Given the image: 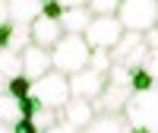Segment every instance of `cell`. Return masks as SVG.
I'll return each instance as SVG.
<instances>
[{"label": "cell", "mask_w": 158, "mask_h": 133, "mask_svg": "<svg viewBox=\"0 0 158 133\" xmlns=\"http://www.w3.org/2000/svg\"><path fill=\"white\" fill-rule=\"evenodd\" d=\"M130 79H133V73H130L123 63H114L111 66L108 86H104V92L92 101L95 114H123L127 101L133 98V86H130Z\"/></svg>", "instance_id": "1"}, {"label": "cell", "mask_w": 158, "mask_h": 133, "mask_svg": "<svg viewBox=\"0 0 158 133\" xmlns=\"http://www.w3.org/2000/svg\"><path fill=\"white\" fill-rule=\"evenodd\" d=\"M89 57H92V48L85 45L82 35H63L60 41L51 48V63H54V70L63 73V76H76L79 70H85Z\"/></svg>", "instance_id": "2"}, {"label": "cell", "mask_w": 158, "mask_h": 133, "mask_svg": "<svg viewBox=\"0 0 158 133\" xmlns=\"http://www.w3.org/2000/svg\"><path fill=\"white\" fill-rule=\"evenodd\" d=\"M117 19H120L123 32L146 35L149 29L158 25V0H120Z\"/></svg>", "instance_id": "3"}, {"label": "cell", "mask_w": 158, "mask_h": 133, "mask_svg": "<svg viewBox=\"0 0 158 133\" xmlns=\"http://www.w3.org/2000/svg\"><path fill=\"white\" fill-rule=\"evenodd\" d=\"M32 98L41 105V108L60 111L63 105L73 98V92H70V76L51 70L48 76H41V79H35V83H32Z\"/></svg>", "instance_id": "4"}, {"label": "cell", "mask_w": 158, "mask_h": 133, "mask_svg": "<svg viewBox=\"0 0 158 133\" xmlns=\"http://www.w3.org/2000/svg\"><path fill=\"white\" fill-rule=\"evenodd\" d=\"M123 117L130 121L133 130H146V133H158V89L139 92L127 101Z\"/></svg>", "instance_id": "5"}, {"label": "cell", "mask_w": 158, "mask_h": 133, "mask_svg": "<svg viewBox=\"0 0 158 133\" xmlns=\"http://www.w3.org/2000/svg\"><path fill=\"white\" fill-rule=\"evenodd\" d=\"M82 38L92 51H114V45L123 38V25L117 16H92V25Z\"/></svg>", "instance_id": "6"}, {"label": "cell", "mask_w": 158, "mask_h": 133, "mask_svg": "<svg viewBox=\"0 0 158 133\" xmlns=\"http://www.w3.org/2000/svg\"><path fill=\"white\" fill-rule=\"evenodd\" d=\"M104 86H108V76L104 73H95V70H79L76 76H70V92H73V98H85V101H95Z\"/></svg>", "instance_id": "7"}, {"label": "cell", "mask_w": 158, "mask_h": 133, "mask_svg": "<svg viewBox=\"0 0 158 133\" xmlns=\"http://www.w3.org/2000/svg\"><path fill=\"white\" fill-rule=\"evenodd\" d=\"M51 70H54V63H51V51L38 48V45H29V48L22 51V76H29L32 83L41 79V76H48Z\"/></svg>", "instance_id": "8"}, {"label": "cell", "mask_w": 158, "mask_h": 133, "mask_svg": "<svg viewBox=\"0 0 158 133\" xmlns=\"http://www.w3.org/2000/svg\"><path fill=\"white\" fill-rule=\"evenodd\" d=\"M57 114H60V124L76 127V130H85L95 121V108H92V101H85V98H70Z\"/></svg>", "instance_id": "9"}, {"label": "cell", "mask_w": 158, "mask_h": 133, "mask_svg": "<svg viewBox=\"0 0 158 133\" xmlns=\"http://www.w3.org/2000/svg\"><path fill=\"white\" fill-rule=\"evenodd\" d=\"M29 35H32V45H38V48L51 51V48H54L60 38H63V29H60V22H57V19L38 16V19L29 25Z\"/></svg>", "instance_id": "10"}, {"label": "cell", "mask_w": 158, "mask_h": 133, "mask_svg": "<svg viewBox=\"0 0 158 133\" xmlns=\"http://www.w3.org/2000/svg\"><path fill=\"white\" fill-rule=\"evenodd\" d=\"M29 45H32L29 25H16V22L0 25V51H16V54H22Z\"/></svg>", "instance_id": "11"}, {"label": "cell", "mask_w": 158, "mask_h": 133, "mask_svg": "<svg viewBox=\"0 0 158 133\" xmlns=\"http://www.w3.org/2000/svg\"><path fill=\"white\" fill-rule=\"evenodd\" d=\"M41 3H44V0H6L10 22H16V25H32L38 16H41Z\"/></svg>", "instance_id": "12"}, {"label": "cell", "mask_w": 158, "mask_h": 133, "mask_svg": "<svg viewBox=\"0 0 158 133\" xmlns=\"http://www.w3.org/2000/svg\"><path fill=\"white\" fill-rule=\"evenodd\" d=\"M89 25H92V10H89V6L63 10V16H60V29H63V35H85Z\"/></svg>", "instance_id": "13"}, {"label": "cell", "mask_w": 158, "mask_h": 133, "mask_svg": "<svg viewBox=\"0 0 158 133\" xmlns=\"http://www.w3.org/2000/svg\"><path fill=\"white\" fill-rule=\"evenodd\" d=\"M130 121L123 114H95V121H92L82 133H130Z\"/></svg>", "instance_id": "14"}, {"label": "cell", "mask_w": 158, "mask_h": 133, "mask_svg": "<svg viewBox=\"0 0 158 133\" xmlns=\"http://www.w3.org/2000/svg\"><path fill=\"white\" fill-rule=\"evenodd\" d=\"M139 45H146L139 32H123V38H120V41L114 45V51H111V60H114V63H127V57L133 54Z\"/></svg>", "instance_id": "15"}, {"label": "cell", "mask_w": 158, "mask_h": 133, "mask_svg": "<svg viewBox=\"0 0 158 133\" xmlns=\"http://www.w3.org/2000/svg\"><path fill=\"white\" fill-rule=\"evenodd\" d=\"M22 76V54L16 51H0V83H10V79Z\"/></svg>", "instance_id": "16"}, {"label": "cell", "mask_w": 158, "mask_h": 133, "mask_svg": "<svg viewBox=\"0 0 158 133\" xmlns=\"http://www.w3.org/2000/svg\"><path fill=\"white\" fill-rule=\"evenodd\" d=\"M0 121L3 124H16V121H22V111H19V101L10 95V92H0Z\"/></svg>", "instance_id": "17"}, {"label": "cell", "mask_w": 158, "mask_h": 133, "mask_svg": "<svg viewBox=\"0 0 158 133\" xmlns=\"http://www.w3.org/2000/svg\"><path fill=\"white\" fill-rule=\"evenodd\" d=\"M29 121L38 127V130H51V127H54V124H60V114L57 111H51V108H41V105H38V108H35V114L29 117Z\"/></svg>", "instance_id": "18"}, {"label": "cell", "mask_w": 158, "mask_h": 133, "mask_svg": "<svg viewBox=\"0 0 158 133\" xmlns=\"http://www.w3.org/2000/svg\"><path fill=\"white\" fill-rule=\"evenodd\" d=\"M130 86H133V95H139V92H149V89H158L155 76L146 70V66H139V70H133V79H130Z\"/></svg>", "instance_id": "19"}, {"label": "cell", "mask_w": 158, "mask_h": 133, "mask_svg": "<svg viewBox=\"0 0 158 133\" xmlns=\"http://www.w3.org/2000/svg\"><path fill=\"white\" fill-rule=\"evenodd\" d=\"M6 92H10L16 101L29 98V95H32V79H29V76H16V79H10V83H6Z\"/></svg>", "instance_id": "20"}, {"label": "cell", "mask_w": 158, "mask_h": 133, "mask_svg": "<svg viewBox=\"0 0 158 133\" xmlns=\"http://www.w3.org/2000/svg\"><path fill=\"white\" fill-rule=\"evenodd\" d=\"M111 66H114L111 51H92V57H89V70H95V73H104V76H108V73H111Z\"/></svg>", "instance_id": "21"}, {"label": "cell", "mask_w": 158, "mask_h": 133, "mask_svg": "<svg viewBox=\"0 0 158 133\" xmlns=\"http://www.w3.org/2000/svg\"><path fill=\"white\" fill-rule=\"evenodd\" d=\"M117 6H120V0H89L92 16H117Z\"/></svg>", "instance_id": "22"}, {"label": "cell", "mask_w": 158, "mask_h": 133, "mask_svg": "<svg viewBox=\"0 0 158 133\" xmlns=\"http://www.w3.org/2000/svg\"><path fill=\"white\" fill-rule=\"evenodd\" d=\"M41 16H48V19H57V22H60V16H63V6L57 3V0H44V3H41Z\"/></svg>", "instance_id": "23"}, {"label": "cell", "mask_w": 158, "mask_h": 133, "mask_svg": "<svg viewBox=\"0 0 158 133\" xmlns=\"http://www.w3.org/2000/svg\"><path fill=\"white\" fill-rule=\"evenodd\" d=\"M13 133H41V130H38V127L29 121V117H22V121L13 124Z\"/></svg>", "instance_id": "24"}, {"label": "cell", "mask_w": 158, "mask_h": 133, "mask_svg": "<svg viewBox=\"0 0 158 133\" xmlns=\"http://www.w3.org/2000/svg\"><path fill=\"white\" fill-rule=\"evenodd\" d=\"M142 41H146V48H149V51H158V25L142 35Z\"/></svg>", "instance_id": "25"}, {"label": "cell", "mask_w": 158, "mask_h": 133, "mask_svg": "<svg viewBox=\"0 0 158 133\" xmlns=\"http://www.w3.org/2000/svg\"><path fill=\"white\" fill-rule=\"evenodd\" d=\"M146 70L155 76V83H158V51H152V54H149V60H146Z\"/></svg>", "instance_id": "26"}, {"label": "cell", "mask_w": 158, "mask_h": 133, "mask_svg": "<svg viewBox=\"0 0 158 133\" xmlns=\"http://www.w3.org/2000/svg\"><path fill=\"white\" fill-rule=\"evenodd\" d=\"M44 133H82V130H76V127H67V124H54L51 130H44Z\"/></svg>", "instance_id": "27"}, {"label": "cell", "mask_w": 158, "mask_h": 133, "mask_svg": "<svg viewBox=\"0 0 158 133\" xmlns=\"http://www.w3.org/2000/svg\"><path fill=\"white\" fill-rule=\"evenodd\" d=\"M63 10H73V6H89V0H57Z\"/></svg>", "instance_id": "28"}, {"label": "cell", "mask_w": 158, "mask_h": 133, "mask_svg": "<svg viewBox=\"0 0 158 133\" xmlns=\"http://www.w3.org/2000/svg\"><path fill=\"white\" fill-rule=\"evenodd\" d=\"M10 22V13H6V0H0V25Z\"/></svg>", "instance_id": "29"}, {"label": "cell", "mask_w": 158, "mask_h": 133, "mask_svg": "<svg viewBox=\"0 0 158 133\" xmlns=\"http://www.w3.org/2000/svg\"><path fill=\"white\" fill-rule=\"evenodd\" d=\"M0 133H13V127H10V124H3V121H0Z\"/></svg>", "instance_id": "30"}]
</instances>
